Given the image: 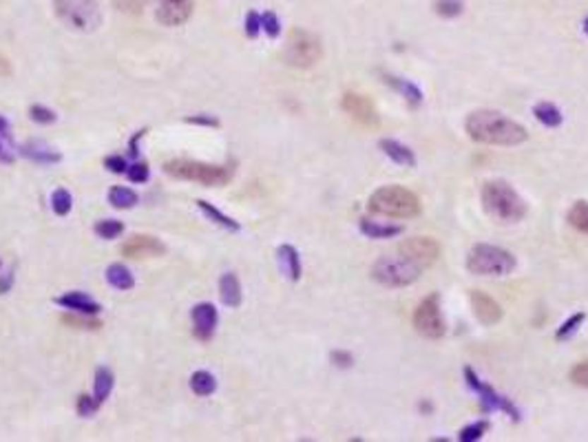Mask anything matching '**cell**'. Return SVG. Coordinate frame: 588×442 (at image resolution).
Masks as SVG:
<instances>
[{"mask_svg":"<svg viewBox=\"0 0 588 442\" xmlns=\"http://www.w3.org/2000/svg\"><path fill=\"white\" fill-rule=\"evenodd\" d=\"M533 116L540 120L544 126H548V128H556V126H560L562 124V111L556 106V104H551V102H540L537 104L535 109H533Z\"/></svg>","mask_w":588,"mask_h":442,"instance_id":"29","label":"cell"},{"mask_svg":"<svg viewBox=\"0 0 588 442\" xmlns=\"http://www.w3.org/2000/svg\"><path fill=\"white\" fill-rule=\"evenodd\" d=\"M433 9L438 16H443V18H456V16L462 13L464 5H462V0H436Z\"/></svg>","mask_w":588,"mask_h":442,"instance_id":"33","label":"cell"},{"mask_svg":"<svg viewBox=\"0 0 588 442\" xmlns=\"http://www.w3.org/2000/svg\"><path fill=\"white\" fill-rule=\"evenodd\" d=\"M383 78H385V82H388V85H390L392 89H396L402 97H405V100H407L412 106H418L420 102H423V91H420L416 85H412L409 80L398 78V75H390V73H385Z\"/></svg>","mask_w":588,"mask_h":442,"instance_id":"23","label":"cell"},{"mask_svg":"<svg viewBox=\"0 0 588 442\" xmlns=\"http://www.w3.org/2000/svg\"><path fill=\"white\" fill-rule=\"evenodd\" d=\"M164 173L175 179H186V182H197L204 186H224L228 184L234 168L228 164H204L195 159H171L164 164Z\"/></svg>","mask_w":588,"mask_h":442,"instance_id":"4","label":"cell"},{"mask_svg":"<svg viewBox=\"0 0 588 442\" xmlns=\"http://www.w3.org/2000/svg\"><path fill=\"white\" fill-rule=\"evenodd\" d=\"M58 18L76 31H93L102 23L97 0H54Z\"/></svg>","mask_w":588,"mask_h":442,"instance_id":"8","label":"cell"},{"mask_svg":"<svg viewBox=\"0 0 588 442\" xmlns=\"http://www.w3.org/2000/svg\"><path fill=\"white\" fill-rule=\"evenodd\" d=\"M56 303L64 309H73V312L84 314V317H95V314H100V309H102L97 301L87 297L84 292H66L56 299Z\"/></svg>","mask_w":588,"mask_h":442,"instance_id":"17","label":"cell"},{"mask_svg":"<svg viewBox=\"0 0 588 442\" xmlns=\"http://www.w3.org/2000/svg\"><path fill=\"white\" fill-rule=\"evenodd\" d=\"M184 122H188V124H199V126H220V120L212 118V116H193V118H186Z\"/></svg>","mask_w":588,"mask_h":442,"instance_id":"46","label":"cell"},{"mask_svg":"<svg viewBox=\"0 0 588 442\" xmlns=\"http://www.w3.org/2000/svg\"><path fill=\"white\" fill-rule=\"evenodd\" d=\"M126 175H128V179H131L133 184H144L146 179H148V175H150L148 164L146 161H136L133 166L126 168Z\"/></svg>","mask_w":588,"mask_h":442,"instance_id":"40","label":"cell"},{"mask_svg":"<svg viewBox=\"0 0 588 442\" xmlns=\"http://www.w3.org/2000/svg\"><path fill=\"white\" fill-rule=\"evenodd\" d=\"M115 385V376L109 367H97L95 369V383H93V398L102 405L113 391Z\"/></svg>","mask_w":588,"mask_h":442,"instance_id":"25","label":"cell"},{"mask_svg":"<svg viewBox=\"0 0 588 442\" xmlns=\"http://www.w3.org/2000/svg\"><path fill=\"white\" fill-rule=\"evenodd\" d=\"M71 206H73V197H71V192L66 190V188H58L54 190L52 195V208L58 217H64V215H69L71 212Z\"/></svg>","mask_w":588,"mask_h":442,"instance_id":"32","label":"cell"},{"mask_svg":"<svg viewBox=\"0 0 588 442\" xmlns=\"http://www.w3.org/2000/svg\"><path fill=\"white\" fill-rule=\"evenodd\" d=\"M0 266H3V264H0Z\"/></svg>","mask_w":588,"mask_h":442,"instance_id":"53","label":"cell"},{"mask_svg":"<svg viewBox=\"0 0 588 442\" xmlns=\"http://www.w3.org/2000/svg\"><path fill=\"white\" fill-rule=\"evenodd\" d=\"M480 199L484 210L498 221H520L527 217V204L520 195L513 190L511 184L502 182V179H493L482 186Z\"/></svg>","mask_w":588,"mask_h":442,"instance_id":"2","label":"cell"},{"mask_svg":"<svg viewBox=\"0 0 588 442\" xmlns=\"http://www.w3.org/2000/svg\"><path fill=\"white\" fill-rule=\"evenodd\" d=\"M341 106L343 111L347 113V116L359 122L361 126H367V128H374L378 126L380 118H378V111L376 106L372 104V100H369L367 95L363 93H354V91H347L343 95V100H341Z\"/></svg>","mask_w":588,"mask_h":442,"instance_id":"12","label":"cell"},{"mask_svg":"<svg viewBox=\"0 0 588 442\" xmlns=\"http://www.w3.org/2000/svg\"><path fill=\"white\" fill-rule=\"evenodd\" d=\"M197 208L204 212V215L210 219V221H215L217 226H222V228H226V231H232V233H237L239 231V221H234L232 217H228V215H224V212L220 210V208H215L212 204H208V202H204V199H197Z\"/></svg>","mask_w":588,"mask_h":442,"instance_id":"26","label":"cell"},{"mask_svg":"<svg viewBox=\"0 0 588 442\" xmlns=\"http://www.w3.org/2000/svg\"><path fill=\"white\" fill-rule=\"evenodd\" d=\"M82 317H62V323L69 325V327H78V330H100V327H102V323H100V321H95V319H82Z\"/></svg>","mask_w":588,"mask_h":442,"instance_id":"39","label":"cell"},{"mask_svg":"<svg viewBox=\"0 0 588 442\" xmlns=\"http://www.w3.org/2000/svg\"><path fill=\"white\" fill-rule=\"evenodd\" d=\"M398 252L407 257L420 270H427L440 257V245L431 237H412L398 245Z\"/></svg>","mask_w":588,"mask_h":442,"instance_id":"11","label":"cell"},{"mask_svg":"<svg viewBox=\"0 0 588 442\" xmlns=\"http://www.w3.org/2000/svg\"><path fill=\"white\" fill-rule=\"evenodd\" d=\"M584 319H586V314H584V312H577V314L570 317L568 321H564V323H562V327L558 330V334H556V338H558V340H566V338H570V336H573V334L580 330V325L584 323Z\"/></svg>","mask_w":588,"mask_h":442,"instance_id":"34","label":"cell"},{"mask_svg":"<svg viewBox=\"0 0 588 442\" xmlns=\"http://www.w3.org/2000/svg\"><path fill=\"white\" fill-rule=\"evenodd\" d=\"M29 118L33 122H38V124H52V122H56V113L52 109L42 106V104H33L29 109Z\"/></svg>","mask_w":588,"mask_h":442,"instance_id":"36","label":"cell"},{"mask_svg":"<svg viewBox=\"0 0 588 442\" xmlns=\"http://www.w3.org/2000/svg\"><path fill=\"white\" fill-rule=\"evenodd\" d=\"M166 252V245L150 237V235H133L124 245H122V254L128 259H144V257H160Z\"/></svg>","mask_w":588,"mask_h":442,"instance_id":"15","label":"cell"},{"mask_svg":"<svg viewBox=\"0 0 588 442\" xmlns=\"http://www.w3.org/2000/svg\"><path fill=\"white\" fill-rule=\"evenodd\" d=\"M244 29H246V36H248V38H257L259 31H261V16H259L257 11H250V13L246 16Z\"/></svg>","mask_w":588,"mask_h":442,"instance_id":"42","label":"cell"},{"mask_svg":"<svg viewBox=\"0 0 588 442\" xmlns=\"http://www.w3.org/2000/svg\"><path fill=\"white\" fill-rule=\"evenodd\" d=\"M359 226H361V233L369 239H392V237H398L402 233V226L378 223V221H372L367 217H363L359 221Z\"/></svg>","mask_w":588,"mask_h":442,"instance_id":"22","label":"cell"},{"mask_svg":"<svg viewBox=\"0 0 588 442\" xmlns=\"http://www.w3.org/2000/svg\"><path fill=\"white\" fill-rule=\"evenodd\" d=\"M489 429V424L486 422H476V424H469V427H464L458 436V440L462 442H476L484 436V431Z\"/></svg>","mask_w":588,"mask_h":442,"instance_id":"38","label":"cell"},{"mask_svg":"<svg viewBox=\"0 0 588 442\" xmlns=\"http://www.w3.org/2000/svg\"><path fill=\"white\" fill-rule=\"evenodd\" d=\"M107 281H109V286H113L115 290H122V292L136 288V276H133V272L124 264H111L107 268Z\"/></svg>","mask_w":588,"mask_h":442,"instance_id":"24","label":"cell"},{"mask_svg":"<svg viewBox=\"0 0 588 442\" xmlns=\"http://www.w3.org/2000/svg\"><path fill=\"white\" fill-rule=\"evenodd\" d=\"M0 75H9V64L5 58H0Z\"/></svg>","mask_w":588,"mask_h":442,"instance_id":"50","label":"cell"},{"mask_svg":"<svg viewBox=\"0 0 588 442\" xmlns=\"http://www.w3.org/2000/svg\"><path fill=\"white\" fill-rule=\"evenodd\" d=\"M93 233L100 239H115V237H120L124 233V223L117 221V219H102V221H97L93 226Z\"/></svg>","mask_w":588,"mask_h":442,"instance_id":"31","label":"cell"},{"mask_svg":"<svg viewBox=\"0 0 588 442\" xmlns=\"http://www.w3.org/2000/svg\"><path fill=\"white\" fill-rule=\"evenodd\" d=\"M515 266H517V261L509 250L500 248V245H491V243L476 245L467 257L469 272L480 274V276H507L515 270Z\"/></svg>","mask_w":588,"mask_h":442,"instance_id":"5","label":"cell"},{"mask_svg":"<svg viewBox=\"0 0 588 442\" xmlns=\"http://www.w3.org/2000/svg\"><path fill=\"white\" fill-rule=\"evenodd\" d=\"M138 202H140L138 192L126 188V186H113L109 190V204L113 208H117V210H128V208L136 206Z\"/></svg>","mask_w":588,"mask_h":442,"instance_id":"27","label":"cell"},{"mask_svg":"<svg viewBox=\"0 0 588 442\" xmlns=\"http://www.w3.org/2000/svg\"><path fill=\"white\" fill-rule=\"evenodd\" d=\"M144 135H146V128L138 130V133L133 135V137H131V142H128V153H131V157H133V159H138V155H140V151H138V142H140Z\"/></svg>","mask_w":588,"mask_h":442,"instance_id":"47","label":"cell"},{"mask_svg":"<svg viewBox=\"0 0 588 442\" xmlns=\"http://www.w3.org/2000/svg\"><path fill=\"white\" fill-rule=\"evenodd\" d=\"M0 159H5V161H9L11 157H7L5 153H3V146H0Z\"/></svg>","mask_w":588,"mask_h":442,"instance_id":"51","label":"cell"},{"mask_svg":"<svg viewBox=\"0 0 588 442\" xmlns=\"http://www.w3.org/2000/svg\"><path fill=\"white\" fill-rule=\"evenodd\" d=\"M464 128L474 142L489 144V146H517L527 142L529 137L527 128L522 124H517L515 120L491 109L474 111L467 118Z\"/></svg>","mask_w":588,"mask_h":442,"instance_id":"1","label":"cell"},{"mask_svg":"<svg viewBox=\"0 0 588 442\" xmlns=\"http://www.w3.org/2000/svg\"><path fill=\"white\" fill-rule=\"evenodd\" d=\"M464 379H467L469 387H472V389L476 391V394L480 396V400H482V405H484L486 412H491V409H500V412H504L511 420H520V412L513 407V403H511L509 398L500 396L491 385L482 383V381L478 379V374H476L472 367H464Z\"/></svg>","mask_w":588,"mask_h":442,"instance_id":"10","label":"cell"},{"mask_svg":"<svg viewBox=\"0 0 588 442\" xmlns=\"http://www.w3.org/2000/svg\"><path fill=\"white\" fill-rule=\"evenodd\" d=\"M191 389L195 391L197 396H201V398L210 396L212 391L217 389V381H215V376H212L210 372H206V369H199V372H195V374L191 376Z\"/></svg>","mask_w":588,"mask_h":442,"instance_id":"28","label":"cell"},{"mask_svg":"<svg viewBox=\"0 0 588 442\" xmlns=\"http://www.w3.org/2000/svg\"><path fill=\"white\" fill-rule=\"evenodd\" d=\"M414 327L418 330V334H423L425 338L438 340L445 336L447 332V323L443 319V309H440V297L438 294H429L414 312Z\"/></svg>","mask_w":588,"mask_h":442,"instance_id":"9","label":"cell"},{"mask_svg":"<svg viewBox=\"0 0 588 442\" xmlns=\"http://www.w3.org/2000/svg\"><path fill=\"white\" fill-rule=\"evenodd\" d=\"M195 9V0H157L155 18L164 27H179L186 23Z\"/></svg>","mask_w":588,"mask_h":442,"instance_id":"13","label":"cell"},{"mask_svg":"<svg viewBox=\"0 0 588 442\" xmlns=\"http://www.w3.org/2000/svg\"><path fill=\"white\" fill-rule=\"evenodd\" d=\"M191 317H193V334L199 340H210L215 336V330H217V321H220L215 305L212 303H197L193 307Z\"/></svg>","mask_w":588,"mask_h":442,"instance_id":"14","label":"cell"},{"mask_svg":"<svg viewBox=\"0 0 588 442\" xmlns=\"http://www.w3.org/2000/svg\"><path fill=\"white\" fill-rule=\"evenodd\" d=\"M104 166H107L111 173H115V175H122V173H126V168H128V161H126V157H122V155H109V157L104 159Z\"/></svg>","mask_w":588,"mask_h":442,"instance_id":"44","label":"cell"},{"mask_svg":"<svg viewBox=\"0 0 588 442\" xmlns=\"http://www.w3.org/2000/svg\"><path fill=\"white\" fill-rule=\"evenodd\" d=\"M76 409H78V414H80V416H84V418H91V416H95V414H97L100 403H97L93 396L80 394V396H78V405H76Z\"/></svg>","mask_w":588,"mask_h":442,"instance_id":"35","label":"cell"},{"mask_svg":"<svg viewBox=\"0 0 588 442\" xmlns=\"http://www.w3.org/2000/svg\"><path fill=\"white\" fill-rule=\"evenodd\" d=\"M472 309L476 319L482 325H496L502 319V307L496 299H491L489 294H484L480 290H472Z\"/></svg>","mask_w":588,"mask_h":442,"instance_id":"16","label":"cell"},{"mask_svg":"<svg viewBox=\"0 0 588 442\" xmlns=\"http://www.w3.org/2000/svg\"><path fill=\"white\" fill-rule=\"evenodd\" d=\"M380 151L388 155L392 161L400 164V166L414 168L416 166V155L412 149H407L405 144H400L396 140H380Z\"/></svg>","mask_w":588,"mask_h":442,"instance_id":"20","label":"cell"},{"mask_svg":"<svg viewBox=\"0 0 588 442\" xmlns=\"http://www.w3.org/2000/svg\"><path fill=\"white\" fill-rule=\"evenodd\" d=\"M20 153H23L27 159L38 161V164H58V161L62 159L60 153L52 151V149H49V146H47L44 142H40V140H31V142L23 144V146H20Z\"/></svg>","mask_w":588,"mask_h":442,"instance_id":"19","label":"cell"},{"mask_svg":"<svg viewBox=\"0 0 588 442\" xmlns=\"http://www.w3.org/2000/svg\"><path fill=\"white\" fill-rule=\"evenodd\" d=\"M0 135L9 137V122L5 118H0Z\"/></svg>","mask_w":588,"mask_h":442,"instance_id":"49","label":"cell"},{"mask_svg":"<svg viewBox=\"0 0 588 442\" xmlns=\"http://www.w3.org/2000/svg\"><path fill=\"white\" fill-rule=\"evenodd\" d=\"M11 283H13V270H9L3 279H0V294H7L9 292V288H11Z\"/></svg>","mask_w":588,"mask_h":442,"instance_id":"48","label":"cell"},{"mask_svg":"<svg viewBox=\"0 0 588 442\" xmlns=\"http://www.w3.org/2000/svg\"><path fill=\"white\" fill-rule=\"evenodd\" d=\"M330 361L336 365V367H352L354 365V356H352L349 352H345V350H334L332 354H330Z\"/></svg>","mask_w":588,"mask_h":442,"instance_id":"45","label":"cell"},{"mask_svg":"<svg viewBox=\"0 0 588 442\" xmlns=\"http://www.w3.org/2000/svg\"><path fill=\"white\" fill-rule=\"evenodd\" d=\"M420 270L407 257L398 254H383L372 266V279L385 288H407L420 279Z\"/></svg>","mask_w":588,"mask_h":442,"instance_id":"6","label":"cell"},{"mask_svg":"<svg viewBox=\"0 0 588 442\" xmlns=\"http://www.w3.org/2000/svg\"><path fill=\"white\" fill-rule=\"evenodd\" d=\"M570 381H573L575 385H580V387L588 389V358L570 369Z\"/></svg>","mask_w":588,"mask_h":442,"instance_id":"41","label":"cell"},{"mask_svg":"<svg viewBox=\"0 0 588 442\" xmlns=\"http://www.w3.org/2000/svg\"><path fill=\"white\" fill-rule=\"evenodd\" d=\"M220 297H222V303L228 307L241 305V283L234 272H226L220 279Z\"/></svg>","mask_w":588,"mask_h":442,"instance_id":"21","label":"cell"},{"mask_svg":"<svg viewBox=\"0 0 588 442\" xmlns=\"http://www.w3.org/2000/svg\"><path fill=\"white\" fill-rule=\"evenodd\" d=\"M277 257H279L281 272L288 276L290 281H299L301 279V257H299L294 245H288V243L279 245Z\"/></svg>","mask_w":588,"mask_h":442,"instance_id":"18","label":"cell"},{"mask_svg":"<svg viewBox=\"0 0 588 442\" xmlns=\"http://www.w3.org/2000/svg\"><path fill=\"white\" fill-rule=\"evenodd\" d=\"M568 223L575 231L588 235V202H575L573 208L568 210Z\"/></svg>","mask_w":588,"mask_h":442,"instance_id":"30","label":"cell"},{"mask_svg":"<svg viewBox=\"0 0 588 442\" xmlns=\"http://www.w3.org/2000/svg\"><path fill=\"white\" fill-rule=\"evenodd\" d=\"M261 29H263L270 38H277V36L281 34V23H279V18H277L275 11H265V13L261 16Z\"/></svg>","mask_w":588,"mask_h":442,"instance_id":"37","label":"cell"},{"mask_svg":"<svg viewBox=\"0 0 588 442\" xmlns=\"http://www.w3.org/2000/svg\"><path fill=\"white\" fill-rule=\"evenodd\" d=\"M584 31H586V36H588V18L584 20Z\"/></svg>","mask_w":588,"mask_h":442,"instance_id":"52","label":"cell"},{"mask_svg":"<svg viewBox=\"0 0 588 442\" xmlns=\"http://www.w3.org/2000/svg\"><path fill=\"white\" fill-rule=\"evenodd\" d=\"M369 212L392 219H412L418 217L423 204L416 192L402 186H383L376 192H372V197L367 202Z\"/></svg>","mask_w":588,"mask_h":442,"instance_id":"3","label":"cell"},{"mask_svg":"<svg viewBox=\"0 0 588 442\" xmlns=\"http://www.w3.org/2000/svg\"><path fill=\"white\" fill-rule=\"evenodd\" d=\"M283 56H285V62H288L290 67L310 69L323 56L321 38H318L316 34H312V31H306V29H292Z\"/></svg>","mask_w":588,"mask_h":442,"instance_id":"7","label":"cell"},{"mask_svg":"<svg viewBox=\"0 0 588 442\" xmlns=\"http://www.w3.org/2000/svg\"><path fill=\"white\" fill-rule=\"evenodd\" d=\"M148 0H113L115 9H120L124 13H140L146 7Z\"/></svg>","mask_w":588,"mask_h":442,"instance_id":"43","label":"cell"}]
</instances>
